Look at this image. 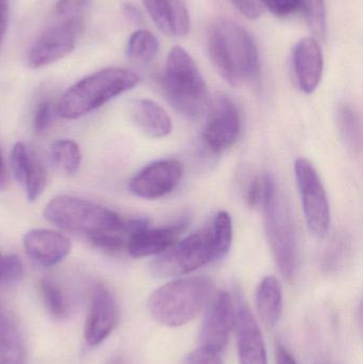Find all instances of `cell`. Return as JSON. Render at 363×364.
<instances>
[{
	"instance_id": "8fae6325",
	"label": "cell",
	"mask_w": 363,
	"mask_h": 364,
	"mask_svg": "<svg viewBox=\"0 0 363 364\" xmlns=\"http://www.w3.org/2000/svg\"><path fill=\"white\" fill-rule=\"evenodd\" d=\"M200 329V348L221 354L227 346L237 321V309L232 295L221 291L213 295L207 306Z\"/></svg>"
},
{
	"instance_id": "d4e9b609",
	"label": "cell",
	"mask_w": 363,
	"mask_h": 364,
	"mask_svg": "<svg viewBox=\"0 0 363 364\" xmlns=\"http://www.w3.org/2000/svg\"><path fill=\"white\" fill-rule=\"evenodd\" d=\"M276 182L269 173H259L247 183L245 199L254 209L264 210L277 194Z\"/></svg>"
},
{
	"instance_id": "d6a6232c",
	"label": "cell",
	"mask_w": 363,
	"mask_h": 364,
	"mask_svg": "<svg viewBox=\"0 0 363 364\" xmlns=\"http://www.w3.org/2000/svg\"><path fill=\"white\" fill-rule=\"evenodd\" d=\"M261 4L276 16H288L300 11L298 0H261Z\"/></svg>"
},
{
	"instance_id": "ab89813d",
	"label": "cell",
	"mask_w": 363,
	"mask_h": 364,
	"mask_svg": "<svg viewBox=\"0 0 363 364\" xmlns=\"http://www.w3.org/2000/svg\"><path fill=\"white\" fill-rule=\"evenodd\" d=\"M2 255L0 254V277H1V263H2Z\"/></svg>"
},
{
	"instance_id": "9c48e42d",
	"label": "cell",
	"mask_w": 363,
	"mask_h": 364,
	"mask_svg": "<svg viewBox=\"0 0 363 364\" xmlns=\"http://www.w3.org/2000/svg\"><path fill=\"white\" fill-rule=\"evenodd\" d=\"M83 18L57 17L30 48L28 64L32 68H45L70 55L82 30Z\"/></svg>"
},
{
	"instance_id": "4316f807",
	"label": "cell",
	"mask_w": 363,
	"mask_h": 364,
	"mask_svg": "<svg viewBox=\"0 0 363 364\" xmlns=\"http://www.w3.org/2000/svg\"><path fill=\"white\" fill-rule=\"evenodd\" d=\"M40 294L46 307L53 316L58 318H66L70 316V304L63 289L51 278H44L40 284Z\"/></svg>"
},
{
	"instance_id": "e0dca14e",
	"label": "cell",
	"mask_w": 363,
	"mask_h": 364,
	"mask_svg": "<svg viewBox=\"0 0 363 364\" xmlns=\"http://www.w3.org/2000/svg\"><path fill=\"white\" fill-rule=\"evenodd\" d=\"M10 161L13 176L25 188L28 200H38L46 186V172L38 158L23 143L18 142L11 151Z\"/></svg>"
},
{
	"instance_id": "484cf974",
	"label": "cell",
	"mask_w": 363,
	"mask_h": 364,
	"mask_svg": "<svg viewBox=\"0 0 363 364\" xmlns=\"http://www.w3.org/2000/svg\"><path fill=\"white\" fill-rule=\"evenodd\" d=\"M159 50L157 38L148 30L134 32L128 41L127 55L136 64H147L156 57Z\"/></svg>"
},
{
	"instance_id": "7402d4cb",
	"label": "cell",
	"mask_w": 363,
	"mask_h": 364,
	"mask_svg": "<svg viewBox=\"0 0 363 364\" xmlns=\"http://www.w3.org/2000/svg\"><path fill=\"white\" fill-rule=\"evenodd\" d=\"M23 337L14 321L0 309V364H25Z\"/></svg>"
},
{
	"instance_id": "ba28073f",
	"label": "cell",
	"mask_w": 363,
	"mask_h": 364,
	"mask_svg": "<svg viewBox=\"0 0 363 364\" xmlns=\"http://www.w3.org/2000/svg\"><path fill=\"white\" fill-rule=\"evenodd\" d=\"M294 172L307 226L313 235L324 237L330 229L332 216L323 182L313 164L303 158L296 160Z\"/></svg>"
},
{
	"instance_id": "836d02e7",
	"label": "cell",
	"mask_w": 363,
	"mask_h": 364,
	"mask_svg": "<svg viewBox=\"0 0 363 364\" xmlns=\"http://www.w3.org/2000/svg\"><path fill=\"white\" fill-rule=\"evenodd\" d=\"M185 364H224L219 353L211 352L204 348H196L188 355Z\"/></svg>"
},
{
	"instance_id": "5b68a950",
	"label": "cell",
	"mask_w": 363,
	"mask_h": 364,
	"mask_svg": "<svg viewBox=\"0 0 363 364\" xmlns=\"http://www.w3.org/2000/svg\"><path fill=\"white\" fill-rule=\"evenodd\" d=\"M139 82L140 77L127 68H104L72 85L62 95L58 113L65 119H79L134 89Z\"/></svg>"
},
{
	"instance_id": "6da1fadb",
	"label": "cell",
	"mask_w": 363,
	"mask_h": 364,
	"mask_svg": "<svg viewBox=\"0 0 363 364\" xmlns=\"http://www.w3.org/2000/svg\"><path fill=\"white\" fill-rule=\"evenodd\" d=\"M232 216L227 212H219L206 226L156 256L151 264V274L170 278L196 271L224 258L232 247Z\"/></svg>"
},
{
	"instance_id": "ac0fdd59",
	"label": "cell",
	"mask_w": 363,
	"mask_h": 364,
	"mask_svg": "<svg viewBox=\"0 0 363 364\" xmlns=\"http://www.w3.org/2000/svg\"><path fill=\"white\" fill-rule=\"evenodd\" d=\"M238 354L240 364H268L266 344L259 325L243 301L237 308Z\"/></svg>"
},
{
	"instance_id": "f546056e",
	"label": "cell",
	"mask_w": 363,
	"mask_h": 364,
	"mask_svg": "<svg viewBox=\"0 0 363 364\" xmlns=\"http://www.w3.org/2000/svg\"><path fill=\"white\" fill-rule=\"evenodd\" d=\"M23 276V265L16 255L2 257L0 286H8L19 282Z\"/></svg>"
},
{
	"instance_id": "9a60e30c",
	"label": "cell",
	"mask_w": 363,
	"mask_h": 364,
	"mask_svg": "<svg viewBox=\"0 0 363 364\" xmlns=\"http://www.w3.org/2000/svg\"><path fill=\"white\" fill-rule=\"evenodd\" d=\"M23 247L30 258L45 267H55L70 252V242L59 231L32 229L23 235Z\"/></svg>"
},
{
	"instance_id": "277c9868",
	"label": "cell",
	"mask_w": 363,
	"mask_h": 364,
	"mask_svg": "<svg viewBox=\"0 0 363 364\" xmlns=\"http://www.w3.org/2000/svg\"><path fill=\"white\" fill-rule=\"evenodd\" d=\"M213 293L215 284L206 276L173 280L151 295L149 314L156 322L164 326H183L208 306Z\"/></svg>"
},
{
	"instance_id": "1f68e13d",
	"label": "cell",
	"mask_w": 363,
	"mask_h": 364,
	"mask_svg": "<svg viewBox=\"0 0 363 364\" xmlns=\"http://www.w3.org/2000/svg\"><path fill=\"white\" fill-rule=\"evenodd\" d=\"M53 104L49 100H42L36 107L33 117V129L36 134H43L50 127L53 119Z\"/></svg>"
},
{
	"instance_id": "f1b7e54d",
	"label": "cell",
	"mask_w": 363,
	"mask_h": 364,
	"mask_svg": "<svg viewBox=\"0 0 363 364\" xmlns=\"http://www.w3.org/2000/svg\"><path fill=\"white\" fill-rule=\"evenodd\" d=\"M131 233L128 231H113V232H102L90 235L89 239L92 245L97 250L109 254H115L127 248L128 241Z\"/></svg>"
},
{
	"instance_id": "44dd1931",
	"label": "cell",
	"mask_w": 363,
	"mask_h": 364,
	"mask_svg": "<svg viewBox=\"0 0 363 364\" xmlns=\"http://www.w3.org/2000/svg\"><path fill=\"white\" fill-rule=\"evenodd\" d=\"M256 306L266 326L278 322L283 312V290L276 277L268 276L260 282L256 291Z\"/></svg>"
},
{
	"instance_id": "2e32d148",
	"label": "cell",
	"mask_w": 363,
	"mask_h": 364,
	"mask_svg": "<svg viewBox=\"0 0 363 364\" xmlns=\"http://www.w3.org/2000/svg\"><path fill=\"white\" fill-rule=\"evenodd\" d=\"M185 222L151 228L149 224L132 233L127 250L134 258L158 256L172 247L185 229Z\"/></svg>"
},
{
	"instance_id": "4dcf8cb0",
	"label": "cell",
	"mask_w": 363,
	"mask_h": 364,
	"mask_svg": "<svg viewBox=\"0 0 363 364\" xmlns=\"http://www.w3.org/2000/svg\"><path fill=\"white\" fill-rule=\"evenodd\" d=\"M90 0H58L55 16L62 18H83Z\"/></svg>"
},
{
	"instance_id": "d590c367",
	"label": "cell",
	"mask_w": 363,
	"mask_h": 364,
	"mask_svg": "<svg viewBox=\"0 0 363 364\" xmlns=\"http://www.w3.org/2000/svg\"><path fill=\"white\" fill-rule=\"evenodd\" d=\"M9 23V0H0V44L6 36Z\"/></svg>"
},
{
	"instance_id": "d6986e66",
	"label": "cell",
	"mask_w": 363,
	"mask_h": 364,
	"mask_svg": "<svg viewBox=\"0 0 363 364\" xmlns=\"http://www.w3.org/2000/svg\"><path fill=\"white\" fill-rule=\"evenodd\" d=\"M151 19L163 33L175 38L187 36L190 14L183 0H143Z\"/></svg>"
},
{
	"instance_id": "cb8c5ba5",
	"label": "cell",
	"mask_w": 363,
	"mask_h": 364,
	"mask_svg": "<svg viewBox=\"0 0 363 364\" xmlns=\"http://www.w3.org/2000/svg\"><path fill=\"white\" fill-rule=\"evenodd\" d=\"M50 159L55 168L66 175H75L82 162L79 145L75 141L57 140L50 146Z\"/></svg>"
},
{
	"instance_id": "74e56055",
	"label": "cell",
	"mask_w": 363,
	"mask_h": 364,
	"mask_svg": "<svg viewBox=\"0 0 363 364\" xmlns=\"http://www.w3.org/2000/svg\"><path fill=\"white\" fill-rule=\"evenodd\" d=\"M124 14L132 23H139L142 21V14L136 6L131 4H126L124 6Z\"/></svg>"
},
{
	"instance_id": "7a4b0ae2",
	"label": "cell",
	"mask_w": 363,
	"mask_h": 364,
	"mask_svg": "<svg viewBox=\"0 0 363 364\" xmlns=\"http://www.w3.org/2000/svg\"><path fill=\"white\" fill-rule=\"evenodd\" d=\"M207 51L213 66L229 85L254 82L260 76V57L253 36L240 23L217 18L207 31Z\"/></svg>"
},
{
	"instance_id": "60d3db41",
	"label": "cell",
	"mask_w": 363,
	"mask_h": 364,
	"mask_svg": "<svg viewBox=\"0 0 363 364\" xmlns=\"http://www.w3.org/2000/svg\"><path fill=\"white\" fill-rule=\"evenodd\" d=\"M1 308H2V307H1V305H0V309H1Z\"/></svg>"
},
{
	"instance_id": "f35d334b",
	"label": "cell",
	"mask_w": 363,
	"mask_h": 364,
	"mask_svg": "<svg viewBox=\"0 0 363 364\" xmlns=\"http://www.w3.org/2000/svg\"><path fill=\"white\" fill-rule=\"evenodd\" d=\"M6 183V166H4V159H2L1 153H0V191L4 190Z\"/></svg>"
},
{
	"instance_id": "603a6c76",
	"label": "cell",
	"mask_w": 363,
	"mask_h": 364,
	"mask_svg": "<svg viewBox=\"0 0 363 364\" xmlns=\"http://www.w3.org/2000/svg\"><path fill=\"white\" fill-rule=\"evenodd\" d=\"M337 123L345 146L360 155L362 149V125L359 112L352 105H342L337 112Z\"/></svg>"
},
{
	"instance_id": "83f0119b",
	"label": "cell",
	"mask_w": 363,
	"mask_h": 364,
	"mask_svg": "<svg viewBox=\"0 0 363 364\" xmlns=\"http://www.w3.org/2000/svg\"><path fill=\"white\" fill-rule=\"evenodd\" d=\"M298 2L313 33L323 38L326 31L325 0H298Z\"/></svg>"
},
{
	"instance_id": "4fadbf2b",
	"label": "cell",
	"mask_w": 363,
	"mask_h": 364,
	"mask_svg": "<svg viewBox=\"0 0 363 364\" xmlns=\"http://www.w3.org/2000/svg\"><path fill=\"white\" fill-rule=\"evenodd\" d=\"M119 309L114 295L104 284H98L92 294L85 321V339L90 346L104 342L119 322Z\"/></svg>"
},
{
	"instance_id": "e575fe53",
	"label": "cell",
	"mask_w": 363,
	"mask_h": 364,
	"mask_svg": "<svg viewBox=\"0 0 363 364\" xmlns=\"http://www.w3.org/2000/svg\"><path fill=\"white\" fill-rule=\"evenodd\" d=\"M229 1L241 14L249 19L258 18L264 10L261 0H229Z\"/></svg>"
},
{
	"instance_id": "8d00e7d4",
	"label": "cell",
	"mask_w": 363,
	"mask_h": 364,
	"mask_svg": "<svg viewBox=\"0 0 363 364\" xmlns=\"http://www.w3.org/2000/svg\"><path fill=\"white\" fill-rule=\"evenodd\" d=\"M276 363L277 364H298L291 353L281 346H277Z\"/></svg>"
},
{
	"instance_id": "8992f818",
	"label": "cell",
	"mask_w": 363,
	"mask_h": 364,
	"mask_svg": "<svg viewBox=\"0 0 363 364\" xmlns=\"http://www.w3.org/2000/svg\"><path fill=\"white\" fill-rule=\"evenodd\" d=\"M161 85L170 104L189 119L200 117L208 107L206 81L193 58L183 47H173L168 53Z\"/></svg>"
},
{
	"instance_id": "7c38bea8",
	"label": "cell",
	"mask_w": 363,
	"mask_h": 364,
	"mask_svg": "<svg viewBox=\"0 0 363 364\" xmlns=\"http://www.w3.org/2000/svg\"><path fill=\"white\" fill-rule=\"evenodd\" d=\"M183 175V164L178 160H160L142 168L130 181L129 188L141 198H161L178 186Z\"/></svg>"
},
{
	"instance_id": "30bf717a",
	"label": "cell",
	"mask_w": 363,
	"mask_h": 364,
	"mask_svg": "<svg viewBox=\"0 0 363 364\" xmlns=\"http://www.w3.org/2000/svg\"><path fill=\"white\" fill-rule=\"evenodd\" d=\"M241 128V114L237 105L227 96H217L202 132L209 151L220 154L234 146L240 138Z\"/></svg>"
},
{
	"instance_id": "ffe728a7",
	"label": "cell",
	"mask_w": 363,
	"mask_h": 364,
	"mask_svg": "<svg viewBox=\"0 0 363 364\" xmlns=\"http://www.w3.org/2000/svg\"><path fill=\"white\" fill-rule=\"evenodd\" d=\"M130 114L139 129L151 138H164L172 132L170 115L153 100L141 98L132 102Z\"/></svg>"
},
{
	"instance_id": "3957f363",
	"label": "cell",
	"mask_w": 363,
	"mask_h": 364,
	"mask_svg": "<svg viewBox=\"0 0 363 364\" xmlns=\"http://www.w3.org/2000/svg\"><path fill=\"white\" fill-rule=\"evenodd\" d=\"M44 218L51 224L72 232L93 235L113 231L136 232L149 224L145 218H121L117 212L87 199L60 195L44 209Z\"/></svg>"
},
{
	"instance_id": "5bb4252c",
	"label": "cell",
	"mask_w": 363,
	"mask_h": 364,
	"mask_svg": "<svg viewBox=\"0 0 363 364\" xmlns=\"http://www.w3.org/2000/svg\"><path fill=\"white\" fill-rule=\"evenodd\" d=\"M292 64L300 91L311 94L323 75L324 59L319 43L313 36L300 38L292 51Z\"/></svg>"
},
{
	"instance_id": "52a82bcc",
	"label": "cell",
	"mask_w": 363,
	"mask_h": 364,
	"mask_svg": "<svg viewBox=\"0 0 363 364\" xmlns=\"http://www.w3.org/2000/svg\"><path fill=\"white\" fill-rule=\"evenodd\" d=\"M262 212L266 239L279 272L286 279H293L298 265V246L296 223L288 201L277 192Z\"/></svg>"
}]
</instances>
